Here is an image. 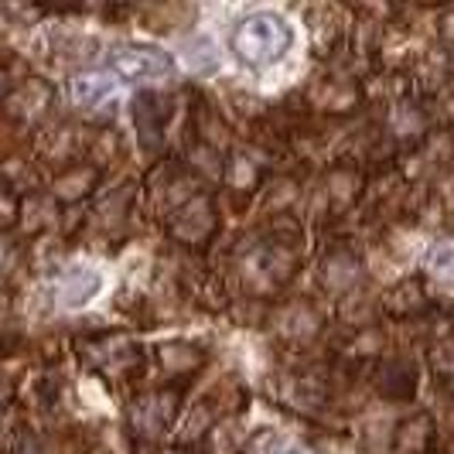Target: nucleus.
Returning a JSON list of instances; mask_svg holds the SVG:
<instances>
[{
  "label": "nucleus",
  "instance_id": "f257e3e1",
  "mask_svg": "<svg viewBox=\"0 0 454 454\" xmlns=\"http://www.w3.org/2000/svg\"><path fill=\"white\" fill-rule=\"evenodd\" d=\"M294 42V24L287 21L280 11H270V7L239 14L226 31L229 55L250 72H263V68L284 62L291 55Z\"/></svg>",
  "mask_w": 454,
  "mask_h": 454
},
{
  "label": "nucleus",
  "instance_id": "f03ea898",
  "mask_svg": "<svg viewBox=\"0 0 454 454\" xmlns=\"http://www.w3.org/2000/svg\"><path fill=\"white\" fill-rule=\"evenodd\" d=\"M103 66L114 79L123 82H164L175 79L178 72L175 55L158 45H116L106 51Z\"/></svg>",
  "mask_w": 454,
  "mask_h": 454
},
{
  "label": "nucleus",
  "instance_id": "7ed1b4c3",
  "mask_svg": "<svg viewBox=\"0 0 454 454\" xmlns=\"http://www.w3.org/2000/svg\"><path fill=\"white\" fill-rule=\"evenodd\" d=\"M103 291H106V277H103L99 267H92V263H72L59 277V301H62V308H68V311H79V308L92 304Z\"/></svg>",
  "mask_w": 454,
  "mask_h": 454
},
{
  "label": "nucleus",
  "instance_id": "20e7f679",
  "mask_svg": "<svg viewBox=\"0 0 454 454\" xmlns=\"http://www.w3.org/2000/svg\"><path fill=\"white\" fill-rule=\"evenodd\" d=\"M114 92V75L110 72H86L72 79V99L79 106H96Z\"/></svg>",
  "mask_w": 454,
  "mask_h": 454
},
{
  "label": "nucleus",
  "instance_id": "39448f33",
  "mask_svg": "<svg viewBox=\"0 0 454 454\" xmlns=\"http://www.w3.org/2000/svg\"><path fill=\"white\" fill-rule=\"evenodd\" d=\"M427 267L434 273H454V243H437L431 253H427Z\"/></svg>",
  "mask_w": 454,
  "mask_h": 454
},
{
  "label": "nucleus",
  "instance_id": "423d86ee",
  "mask_svg": "<svg viewBox=\"0 0 454 454\" xmlns=\"http://www.w3.org/2000/svg\"><path fill=\"white\" fill-rule=\"evenodd\" d=\"M260 454H308V451L297 448L294 441H287V437H267L263 448H260Z\"/></svg>",
  "mask_w": 454,
  "mask_h": 454
}]
</instances>
